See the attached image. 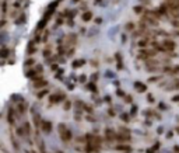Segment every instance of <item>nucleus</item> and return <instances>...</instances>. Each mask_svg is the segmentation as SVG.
Segmentation results:
<instances>
[{
    "instance_id": "nucleus-1",
    "label": "nucleus",
    "mask_w": 179,
    "mask_h": 153,
    "mask_svg": "<svg viewBox=\"0 0 179 153\" xmlns=\"http://www.w3.org/2000/svg\"><path fill=\"white\" fill-rule=\"evenodd\" d=\"M59 134H60V138L63 139L64 142L70 141L71 134H70V131H69L67 128H66V125H64V124H60V125H59Z\"/></svg>"
},
{
    "instance_id": "nucleus-2",
    "label": "nucleus",
    "mask_w": 179,
    "mask_h": 153,
    "mask_svg": "<svg viewBox=\"0 0 179 153\" xmlns=\"http://www.w3.org/2000/svg\"><path fill=\"white\" fill-rule=\"evenodd\" d=\"M162 45H164V48H165L167 51H174V49H175V42H174V41L165 39L164 42H162Z\"/></svg>"
},
{
    "instance_id": "nucleus-3",
    "label": "nucleus",
    "mask_w": 179,
    "mask_h": 153,
    "mask_svg": "<svg viewBox=\"0 0 179 153\" xmlns=\"http://www.w3.org/2000/svg\"><path fill=\"white\" fill-rule=\"evenodd\" d=\"M134 89H136L137 91L143 93V91H146V90H147V86L143 84L141 82H136V83H134Z\"/></svg>"
},
{
    "instance_id": "nucleus-4",
    "label": "nucleus",
    "mask_w": 179,
    "mask_h": 153,
    "mask_svg": "<svg viewBox=\"0 0 179 153\" xmlns=\"http://www.w3.org/2000/svg\"><path fill=\"white\" fill-rule=\"evenodd\" d=\"M164 72H169L171 75H179V65L174 66V68H165Z\"/></svg>"
},
{
    "instance_id": "nucleus-5",
    "label": "nucleus",
    "mask_w": 179,
    "mask_h": 153,
    "mask_svg": "<svg viewBox=\"0 0 179 153\" xmlns=\"http://www.w3.org/2000/svg\"><path fill=\"white\" fill-rule=\"evenodd\" d=\"M42 128L45 132H50V129H52V124L49 122V121H42Z\"/></svg>"
},
{
    "instance_id": "nucleus-6",
    "label": "nucleus",
    "mask_w": 179,
    "mask_h": 153,
    "mask_svg": "<svg viewBox=\"0 0 179 153\" xmlns=\"http://www.w3.org/2000/svg\"><path fill=\"white\" fill-rule=\"evenodd\" d=\"M48 82L46 80H38V82H34V87L38 89V87H43V86H46Z\"/></svg>"
},
{
    "instance_id": "nucleus-7",
    "label": "nucleus",
    "mask_w": 179,
    "mask_h": 153,
    "mask_svg": "<svg viewBox=\"0 0 179 153\" xmlns=\"http://www.w3.org/2000/svg\"><path fill=\"white\" fill-rule=\"evenodd\" d=\"M118 150H123V152H127V153H130L132 152V148H130V146H126V145H119L118 148Z\"/></svg>"
},
{
    "instance_id": "nucleus-8",
    "label": "nucleus",
    "mask_w": 179,
    "mask_h": 153,
    "mask_svg": "<svg viewBox=\"0 0 179 153\" xmlns=\"http://www.w3.org/2000/svg\"><path fill=\"white\" fill-rule=\"evenodd\" d=\"M105 136H106V139H108V141H112L113 138H116L115 134H113L111 129H106V131H105Z\"/></svg>"
},
{
    "instance_id": "nucleus-9",
    "label": "nucleus",
    "mask_w": 179,
    "mask_h": 153,
    "mask_svg": "<svg viewBox=\"0 0 179 153\" xmlns=\"http://www.w3.org/2000/svg\"><path fill=\"white\" fill-rule=\"evenodd\" d=\"M141 55H146V56H153V55H155V51H148V49H141Z\"/></svg>"
},
{
    "instance_id": "nucleus-10",
    "label": "nucleus",
    "mask_w": 179,
    "mask_h": 153,
    "mask_svg": "<svg viewBox=\"0 0 179 153\" xmlns=\"http://www.w3.org/2000/svg\"><path fill=\"white\" fill-rule=\"evenodd\" d=\"M91 18H92V13H91V11L84 13V16H83V20H84V21H90Z\"/></svg>"
},
{
    "instance_id": "nucleus-11",
    "label": "nucleus",
    "mask_w": 179,
    "mask_h": 153,
    "mask_svg": "<svg viewBox=\"0 0 179 153\" xmlns=\"http://www.w3.org/2000/svg\"><path fill=\"white\" fill-rule=\"evenodd\" d=\"M115 58H116V61H118V69H122L123 66H122V59H120V55H119V54H116V55H115Z\"/></svg>"
},
{
    "instance_id": "nucleus-12",
    "label": "nucleus",
    "mask_w": 179,
    "mask_h": 153,
    "mask_svg": "<svg viewBox=\"0 0 179 153\" xmlns=\"http://www.w3.org/2000/svg\"><path fill=\"white\" fill-rule=\"evenodd\" d=\"M148 42H150V41L146 38V39H141V41H139V45H140V46H147V45H148Z\"/></svg>"
},
{
    "instance_id": "nucleus-13",
    "label": "nucleus",
    "mask_w": 179,
    "mask_h": 153,
    "mask_svg": "<svg viewBox=\"0 0 179 153\" xmlns=\"http://www.w3.org/2000/svg\"><path fill=\"white\" fill-rule=\"evenodd\" d=\"M81 65H84V61H83V59H80V61H74L73 68H77V66H81Z\"/></svg>"
},
{
    "instance_id": "nucleus-14",
    "label": "nucleus",
    "mask_w": 179,
    "mask_h": 153,
    "mask_svg": "<svg viewBox=\"0 0 179 153\" xmlns=\"http://www.w3.org/2000/svg\"><path fill=\"white\" fill-rule=\"evenodd\" d=\"M27 76H28V77H34V79H35V77H36V72H35V70H28Z\"/></svg>"
},
{
    "instance_id": "nucleus-15",
    "label": "nucleus",
    "mask_w": 179,
    "mask_h": 153,
    "mask_svg": "<svg viewBox=\"0 0 179 153\" xmlns=\"http://www.w3.org/2000/svg\"><path fill=\"white\" fill-rule=\"evenodd\" d=\"M88 89H91L92 91H97V87L94 86V83H90V84H88Z\"/></svg>"
},
{
    "instance_id": "nucleus-16",
    "label": "nucleus",
    "mask_w": 179,
    "mask_h": 153,
    "mask_svg": "<svg viewBox=\"0 0 179 153\" xmlns=\"http://www.w3.org/2000/svg\"><path fill=\"white\" fill-rule=\"evenodd\" d=\"M172 24H174L175 28H178V30H179V20H175V21H172Z\"/></svg>"
},
{
    "instance_id": "nucleus-17",
    "label": "nucleus",
    "mask_w": 179,
    "mask_h": 153,
    "mask_svg": "<svg viewBox=\"0 0 179 153\" xmlns=\"http://www.w3.org/2000/svg\"><path fill=\"white\" fill-rule=\"evenodd\" d=\"M70 105H71L70 101H66L64 103V110H70Z\"/></svg>"
},
{
    "instance_id": "nucleus-18",
    "label": "nucleus",
    "mask_w": 179,
    "mask_h": 153,
    "mask_svg": "<svg viewBox=\"0 0 179 153\" xmlns=\"http://www.w3.org/2000/svg\"><path fill=\"white\" fill-rule=\"evenodd\" d=\"M46 93H48L46 90H43V91H39V94H38V97H39V98H42V97H43L45 94H46Z\"/></svg>"
},
{
    "instance_id": "nucleus-19",
    "label": "nucleus",
    "mask_w": 179,
    "mask_h": 153,
    "mask_svg": "<svg viewBox=\"0 0 179 153\" xmlns=\"http://www.w3.org/2000/svg\"><path fill=\"white\" fill-rule=\"evenodd\" d=\"M49 55H50V51H49V49L43 51V56H49Z\"/></svg>"
},
{
    "instance_id": "nucleus-20",
    "label": "nucleus",
    "mask_w": 179,
    "mask_h": 153,
    "mask_svg": "<svg viewBox=\"0 0 179 153\" xmlns=\"http://www.w3.org/2000/svg\"><path fill=\"white\" fill-rule=\"evenodd\" d=\"M17 134L20 135V136H21V135L24 134V131H23V128H18V131H17Z\"/></svg>"
},
{
    "instance_id": "nucleus-21",
    "label": "nucleus",
    "mask_w": 179,
    "mask_h": 153,
    "mask_svg": "<svg viewBox=\"0 0 179 153\" xmlns=\"http://www.w3.org/2000/svg\"><path fill=\"white\" fill-rule=\"evenodd\" d=\"M34 62H35L34 59H28V61H27V65H34Z\"/></svg>"
},
{
    "instance_id": "nucleus-22",
    "label": "nucleus",
    "mask_w": 179,
    "mask_h": 153,
    "mask_svg": "<svg viewBox=\"0 0 179 153\" xmlns=\"http://www.w3.org/2000/svg\"><path fill=\"white\" fill-rule=\"evenodd\" d=\"M7 54H9L7 49H4V51H3V54H2V56H3V58H6V56H7Z\"/></svg>"
},
{
    "instance_id": "nucleus-23",
    "label": "nucleus",
    "mask_w": 179,
    "mask_h": 153,
    "mask_svg": "<svg viewBox=\"0 0 179 153\" xmlns=\"http://www.w3.org/2000/svg\"><path fill=\"white\" fill-rule=\"evenodd\" d=\"M126 27H127V30H133V24H132V23H129Z\"/></svg>"
},
{
    "instance_id": "nucleus-24",
    "label": "nucleus",
    "mask_w": 179,
    "mask_h": 153,
    "mask_svg": "<svg viewBox=\"0 0 179 153\" xmlns=\"http://www.w3.org/2000/svg\"><path fill=\"white\" fill-rule=\"evenodd\" d=\"M157 80H160V77H151L150 79V82H157Z\"/></svg>"
},
{
    "instance_id": "nucleus-25",
    "label": "nucleus",
    "mask_w": 179,
    "mask_h": 153,
    "mask_svg": "<svg viewBox=\"0 0 179 153\" xmlns=\"http://www.w3.org/2000/svg\"><path fill=\"white\" fill-rule=\"evenodd\" d=\"M132 112H133V114H136V112H137V108H136V105H133V108H132Z\"/></svg>"
},
{
    "instance_id": "nucleus-26",
    "label": "nucleus",
    "mask_w": 179,
    "mask_h": 153,
    "mask_svg": "<svg viewBox=\"0 0 179 153\" xmlns=\"http://www.w3.org/2000/svg\"><path fill=\"white\" fill-rule=\"evenodd\" d=\"M160 108H161V110H165V108H167V107H165V104H162V103H161V104H160Z\"/></svg>"
},
{
    "instance_id": "nucleus-27",
    "label": "nucleus",
    "mask_w": 179,
    "mask_h": 153,
    "mask_svg": "<svg viewBox=\"0 0 179 153\" xmlns=\"http://www.w3.org/2000/svg\"><path fill=\"white\" fill-rule=\"evenodd\" d=\"M134 11H137V13H140V11H141V7H136V9H134Z\"/></svg>"
},
{
    "instance_id": "nucleus-28",
    "label": "nucleus",
    "mask_w": 179,
    "mask_h": 153,
    "mask_svg": "<svg viewBox=\"0 0 179 153\" xmlns=\"http://www.w3.org/2000/svg\"><path fill=\"white\" fill-rule=\"evenodd\" d=\"M172 101H179V96H176V97H174V98H172Z\"/></svg>"
},
{
    "instance_id": "nucleus-29",
    "label": "nucleus",
    "mask_w": 179,
    "mask_h": 153,
    "mask_svg": "<svg viewBox=\"0 0 179 153\" xmlns=\"http://www.w3.org/2000/svg\"><path fill=\"white\" fill-rule=\"evenodd\" d=\"M122 118H123V119H125V121H127V119H129V118H127V115H126V114H125V115H122Z\"/></svg>"
},
{
    "instance_id": "nucleus-30",
    "label": "nucleus",
    "mask_w": 179,
    "mask_h": 153,
    "mask_svg": "<svg viewBox=\"0 0 179 153\" xmlns=\"http://www.w3.org/2000/svg\"><path fill=\"white\" fill-rule=\"evenodd\" d=\"M176 132H178V134H179V127H178V128H176Z\"/></svg>"
},
{
    "instance_id": "nucleus-31",
    "label": "nucleus",
    "mask_w": 179,
    "mask_h": 153,
    "mask_svg": "<svg viewBox=\"0 0 179 153\" xmlns=\"http://www.w3.org/2000/svg\"><path fill=\"white\" fill-rule=\"evenodd\" d=\"M28 153H35V152H28Z\"/></svg>"
},
{
    "instance_id": "nucleus-32",
    "label": "nucleus",
    "mask_w": 179,
    "mask_h": 153,
    "mask_svg": "<svg viewBox=\"0 0 179 153\" xmlns=\"http://www.w3.org/2000/svg\"><path fill=\"white\" fill-rule=\"evenodd\" d=\"M57 153H63V152H57Z\"/></svg>"
}]
</instances>
